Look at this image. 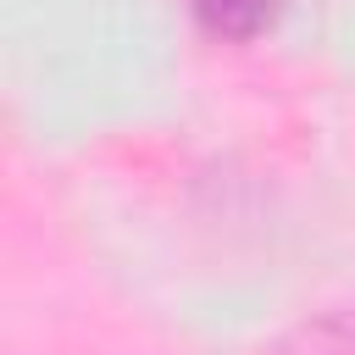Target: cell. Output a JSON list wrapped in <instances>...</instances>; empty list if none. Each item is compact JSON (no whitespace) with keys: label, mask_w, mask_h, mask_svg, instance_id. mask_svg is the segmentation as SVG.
<instances>
[{"label":"cell","mask_w":355,"mask_h":355,"mask_svg":"<svg viewBox=\"0 0 355 355\" xmlns=\"http://www.w3.org/2000/svg\"><path fill=\"white\" fill-rule=\"evenodd\" d=\"M189 11H194V22H200L205 39H216V44H250V39H261L277 22L283 0H189Z\"/></svg>","instance_id":"obj_1"},{"label":"cell","mask_w":355,"mask_h":355,"mask_svg":"<svg viewBox=\"0 0 355 355\" xmlns=\"http://www.w3.org/2000/svg\"><path fill=\"white\" fill-rule=\"evenodd\" d=\"M272 355H355V316H349V311L311 316V322H300Z\"/></svg>","instance_id":"obj_2"}]
</instances>
